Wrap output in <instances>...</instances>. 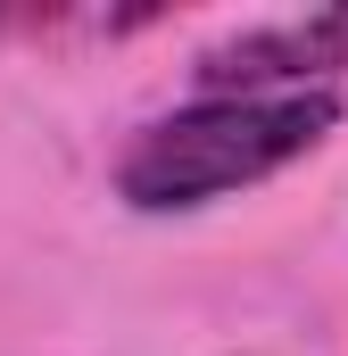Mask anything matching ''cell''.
Masks as SVG:
<instances>
[{"instance_id":"7a4b0ae2","label":"cell","mask_w":348,"mask_h":356,"mask_svg":"<svg viewBox=\"0 0 348 356\" xmlns=\"http://www.w3.org/2000/svg\"><path fill=\"white\" fill-rule=\"evenodd\" d=\"M340 83H348V0L340 8L265 17V25H232L224 42H207L191 58V91H224V99L340 91Z\"/></svg>"},{"instance_id":"6da1fadb","label":"cell","mask_w":348,"mask_h":356,"mask_svg":"<svg viewBox=\"0 0 348 356\" xmlns=\"http://www.w3.org/2000/svg\"><path fill=\"white\" fill-rule=\"evenodd\" d=\"M348 116V91H274V99H224L191 91L182 108L150 116L116 149V199L133 216H199L216 199H241L324 149Z\"/></svg>"}]
</instances>
